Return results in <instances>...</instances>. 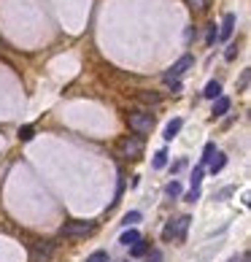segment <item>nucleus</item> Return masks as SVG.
<instances>
[{
	"instance_id": "nucleus-4",
	"label": "nucleus",
	"mask_w": 251,
	"mask_h": 262,
	"mask_svg": "<svg viewBox=\"0 0 251 262\" xmlns=\"http://www.w3.org/2000/svg\"><path fill=\"white\" fill-rule=\"evenodd\" d=\"M122 154L124 157H141L143 154V138L141 135H130V138H124L122 141Z\"/></svg>"
},
{
	"instance_id": "nucleus-25",
	"label": "nucleus",
	"mask_w": 251,
	"mask_h": 262,
	"mask_svg": "<svg viewBox=\"0 0 251 262\" xmlns=\"http://www.w3.org/2000/svg\"><path fill=\"white\" fill-rule=\"evenodd\" d=\"M249 76H251V73H249V71H243V76H241V89H246V87H249Z\"/></svg>"
},
{
	"instance_id": "nucleus-9",
	"label": "nucleus",
	"mask_w": 251,
	"mask_h": 262,
	"mask_svg": "<svg viewBox=\"0 0 251 262\" xmlns=\"http://www.w3.org/2000/svg\"><path fill=\"white\" fill-rule=\"evenodd\" d=\"M203 98H205V100H216V98H221V84L216 81V78H214V81H208V84H205V89H203Z\"/></svg>"
},
{
	"instance_id": "nucleus-15",
	"label": "nucleus",
	"mask_w": 251,
	"mask_h": 262,
	"mask_svg": "<svg viewBox=\"0 0 251 262\" xmlns=\"http://www.w3.org/2000/svg\"><path fill=\"white\" fill-rule=\"evenodd\" d=\"M151 165H154V170H162L165 165H168V151H165V149H162V151H157V154H154V162H151Z\"/></svg>"
},
{
	"instance_id": "nucleus-22",
	"label": "nucleus",
	"mask_w": 251,
	"mask_h": 262,
	"mask_svg": "<svg viewBox=\"0 0 251 262\" xmlns=\"http://www.w3.org/2000/svg\"><path fill=\"white\" fill-rule=\"evenodd\" d=\"M33 133H36V130H33L30 124H27V127H19V138H22V141H30Z\"/></svg>"
},
{
	"instance_id": "nucleus-11",
	"label": "nucleus",
	"mask_w": 251,
	"mask_h": 262,
	"mask_svg": "<svg viewBox=\"0 0 251 262\" xmlns=\"http://www.w3.org/2000/svg\"><path fill=\"white\" fill-rule=\"evenodd\" d=\"M211 173H221V170H224V165H227V154H221V151H216V154H214V159H211Z\"/></svg>"
},
{
	"instance_id": "nucleus-1",
	"label": "nucleus",
	"mask_w": 251,
	"mask_h": 262,
	"mask_svg": "<svg viewBox=\"0 0 251 262\" xmlns=\"http://www.w3.org/2000/svg\"><path fill=\"white\" fill-rule=\"evenodd\" d=\"M151 127H154V116H151V113H143V111L130 113V130H133V133L146 135V133H151Z\"/></svg>"
},
{
	"instance_id": "nucleus-24",
	"label": "nucleus",
	"mask_w": 251,
	"mask_h": 262,
	"mask_svg": "<svg viewBox=\"0 0 251 262\" xmlns=\"http://www.w3.org/2000/svg\"><path fill=\"white\" fill-rule=\"evenodd\" d=\"M168 87H173V92H181V81H176V78H170V81H165Z\"/></svg>"
},
{
	"instance_id": "nucleus-12",
	"label": "nucleus",
	"mask_w": 251,
	"mask_h": 262,
	"mask_svg": "<svg viewBox=\"0 0 251 262\" xmlns=\"http://www.w3.org/2000/svg\"><path fill=\"white\" fill-rule=\"evenodd\" d=\"M203 179H205V168H203V165H197V168H195V173H192V189H200V184H203Z\"/></svg>"
},
{
	"instance_id": "nucleus-3",
	"label": "nucleus",
	"mask_w": 251,
	"mask_h": 262,
	"mask_svg": "<svg viewBox=\"0 0 251 262\" xmlns=\"http://www.w3.org/2000/svg\"><path fill=\"white\" fill-rule=\"evenodd\" d=\"M192 65H195V60H192V54H184V57H181V60H176V62H173V68H170L168 73H165V81H170V78H176V81H179V78L184 76V73L189 71Z\"/></svg>"
},
{
	"instance_id": "nucleus-7",
	"label": "nucleus",
	"mask_w": 251,
	"mask_h": 262,
	"mask_svg": "<svg viewBox=\"0 0 251 262\" xmlns=\"http://www.w3.org/2000/svg\"><path fill=\"white\" fill-rule=\"evenodd\" d=\"M181 127H184V119H179V116H176V119H170V122H168V127H165V133H162V138H165V141H173L176 135L181 133Z\"/></svg>"
},
{
	"instance_id": "nucleus-16",
	"label": "nucleus",
	"mask_w": 251,
	"mask_h": 262,
	"mask_svg": "<svg viewBox=\"0 0 251 262\" xmlns=\"http://www.w3.org/2000/svg\"><path fill=\"white\" fill-rule=\"evenodd\" d=\"M165 192H168V197H181V192H184V189H181L179 181H170V184L165 187Z\"/></svg>"
},
{
	"instance_id": "nucleus-2",
	"label": "nucleus",
	"mask_w": 251,
	"mask_h": 262,
	"mask_svg": "<svg viewBox=\"0 0 251 262\" xmlns=\"http://www.w3.org/2000/svg\"><path fill=\"white\" fill-rule=\"evenodd\" d=\"M95 232V222H68L62 227V235L65 238H87Z\"/></svg>"
},
{
	"instance_id": "nucleus-17",
	"label": "nucleus",
	"mask_w": 251,
	"mask_h": 262,
	"mask_svg": "<svg viewBox=\"0 0 251 262\" xmlns=\"http://www.w3.org/2000/svg\"><path fill=\"white\" fill-rule=\"evenodd\" d=\"M214 154H216V146L214 144H205V149H203V168L214 159Z\"/></svg>"
},
{
	"instance_id": "nucleus-18",
	"label": "nucleus",
	"mask_w": 251,
	"mask_h": 262,
	"mask_svg": "<svg viewBox=\"0 0 251 262\" xmlns=\"http://www.w3.org/2000/svg\"><path fill=\"white\" fill-rule=\"evenodd\" d=\"M238 52H241V46H238V43H230V46H227V52H224V60L232 62L238 57Z\"/></svg>"
},
{
	"instance_id": "nucleus-21",
	"label": "nucleus",
	"mask_w": 251,
	"mask_h": 262,
	"mask_svg": "<svg viewBox=\"0 0 251 262\" xmlns=\"http://www.w3.org/2000/svg\"><path fill=\"white\" fill-rule=\"evenodd\" d=\"M49 254H51V249H46V252H43V249L38 246V249H36V262H46Z\"/></svg>"
},
{
	"instance_id": "nucleus-5",
	"label": "nucleus",
	"mask_w": 251,
	"mask_h": 262,
	"mask_svg": "<svg viewBox=\"0 0 251 262\" xmlns=\"http://www.w3.org/2000/svg\"><path fill=\"white\" fill-rule=\"evenodd\" d=\"M189 222H192V216H179L176 222H170V227H173V238L179 243H184L186 241V230H189Z\"/></svg>"
},
{
	"instance_id": "nucleus-27",
	"label": "nucleus",
	"mask_w": 251,
	"mask_h": 262,
	"mask_svg": "<svg viewBox=\"0 0 251 262\" xmlns=\"http://www.w3.org/2000/svg\"><path fill=\"white\" fill-rule=\"evenodd\" d=\"M227 195H232V187H227V189H221L216 197H227Z\"/></svg>"
},
{
	"instance_id": "nucleus-26",
	"label": "nucleus",
	"mask_w": 251,
	"mask_h": 262,
	"mask_svg": "<svg viewBox=\"0 0 251 262\" xmlns=\"http://www.w3.org/2000/svg\"><path fill=\"white\" fill-rule=\"evenodd\" d=\"M149 262H162V254H159V252H154V254H149Z\"/></svg>"
},
{
	"instance_id": "nucleus-10",
	"label": "nucleus",
	"mask_w": 251,
	"mask_h": 262,
	"mask_svg": "<svg viewBox=\"0 0 251 262\" xmlns=\"http://www.w3.org/2000/svg\"><path fill=\"white\" fill-rule=\"evenodd\" d=\"M227 111H230V98H224V95H221V98H216L214 100V111H211V113H214V119L216 116H224Z\"/></svg>"
},
{
	"instance_id": "nucleus-13",
	"label": "nucleus",
	"mask_w": 251,
	"mask_h": 262,
	"mask_svg": "<svg viewBox=\"0 0 251 262\" xmlns=\"http://www.w3.org/2000/svg\"><path fill=\"white\" fill-rule=\"evenodd\" d=\"M146 252H149V243H146L143 238H141V241L135 243V246H130V254H133V257H143Z\"/></svg>"
},
{
	"instance_id": "nucleus-6",
	"label": "nucleus",
	"mask_w": 251,
	"mask_h": 262,
	"mask_svg": "<svg viewBox=\"0 0 251 262\" xmlns=\"http://www.w3.org/2000/svg\"><path fill=\"white\" fill-rule=\"evenodd\" d=\"M232 33H235V14H224V22H221V30H219V41H230Z\"/></svg>"
},
{
	"instance_id": "nucleus-8",
	"label": "nucleus",
	"mask_w": 251,
	"mask_h": 262,
	"mask_svg": "<svg viewBox=\"0 0 251 262\" xmlns=\"http://www.w3.org/2000/svg\"><path fill=\"white\" fill-rule=\"evenodd\" d=\"M138 241H141V232L135 230V227H127V230L119 235V243H122V246H135Z\"/></svg>"
},
{
	"instance_id": "nucleus-20",
	"label": "nucleus",
	"mask_w": 251,
	"mask_h": 262,
	"mask_svg": "<svg viewBox=\"0 0 251 262\" xmlns=\"http://www.w3.org/2000/svg\"><path fill=\"white\" fill-rule=\"evenodd\" d=\"M219 38V30H216V25H211V30H208V38H205V43L208 46H214V41Z\"/></svg>"
},
{
	"instance_id": "nucleus-19",
	"label": "nucleus",
	"mask_w": 251,
	"mask_h": 262,
	"mask_svg": "<svg viewBox=\"0 0 251 262\" xmlns=\"http://www.w3.org/2000/svg\"><path fill=\"white\" fill-rule=\"evenodd\" d=\"M87 262H108V252H95V254H89Z\"/></svg>"
},
{
	"instance_id": "nucleus-14",
	"label": "nucleus",
	"mask_w": 251,
	"mask_h": 262,
	"mask_svg": "<svg viewBox=\"0 0 251 262\" xmlns=\"http://www.w3.org/2000/svg\"><path fill=\"white\" fill-rule=\"evenodd\" d=\"M138 222H141V211H127L124 219H122V225L124 227H133V225H138Z\"/></svg>"
},
{
	"instance_id": "nucleus-23",
	"label": "nucleus",
	"mask_w": 251,
	"mask_h": 262,
	"mask_svg": "<svg viewBox=\"0 0 251 262\" xmlns=\"http://www.w3.org/2000/svg\"><path fill=\"white\" fill-rule=\"evenodd\" d=\"M186 203H195V200H200V189H192V192H186V197H184Z\"/></svg>"
},
{
	"instance_id": "nucleus-28",
	"label": "nucleus",
	"mask_w": 251,
	"mask_h": 262,
	"mask_svg": "<svg viewBox=\"0 0 251 262\" xmlns=\"http://www.w3.org/2000/svg\"><path fill=\"white\" fill-rule=\"evenodd\" d=\"M192 5L195 8H205V0H192Z\"/></svg>"
}]
</instances>
